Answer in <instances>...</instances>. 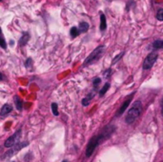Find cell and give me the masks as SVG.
Instances as JSON below:
<instances>
[{
  "label": "cell",
  "mask_w": 163,
  "mask_h": 162,
  "mask_svg": "<svg viewBox=\"0 0 163 162\" xmlns=\"http://www.w3.org/2000/svg\"><path fill=\"white\" fill-rule=\"evenodd\" d=\"M141 110H142V103L139 100H136L134 102L133 106L131 107V109L128 111L127 116H126V122L128 124H132L134 122V120L139 116L140 113H141Z\"/></svg>",
  "instance_id": "6da1fadb"
},
{
  "label": "cell",
  "mask_w": 163,
  "mask_h": 162,
  "mask_svg": "<svg viewBox=\"0 0 163 162\" xmlns=\"http://www.w3.org/2000/svg\"><path fill=\"white\" fill-rule=\"evenodd\" d=\"M105 51V46H98L96 49H95V51H93L91 53V55L88 56L84 62L83 67L89 66L93 63H95L97 60H99V58L101 57L104 54Z\"/></svg>",
  "instance_id": "7a4b0ae2"
},
{
  "label": "cell",
  "mask_w": 163,
  "mask_h": 162,
  "mask_svg": "<svg viewBox=\"0 0 163 162\" xmlns=\"http://www.w3.org/2000/svg\"><path fill=\"white\" fill-rule=\"evenodd\" d=\"M158 57V55L156 52H153L151 54H149L148 56L145 58L144 62H143V70H150L152 69L154 64L156 63V61Z\"/></svg>",
  "instance_id": "3957f363"
},
{
  "label": "cell",
  "mask_w": 163,
  "mask_h": 162,
  "mask_svg": "<svg viewBox=\"0 0 163 162\" xmlns=\"http://www.w3.org/2000/svg\"><path fill=\"white\" fill-rule=\"evenodd\" d=\"M20 138H21V129L17 130L11 136H10V138L5 141L4 146L6 148H11L12 146H15V145L19 143Z\"/></svg>",
  "instance_id": "277c9868"
},
{
  "label": "cell",
  "mask_w": 163,
  "mask_h": 162,
  "mask_svg": "<svg viewBox=\"0 0 163 162\" xmlns=\"http://www.w3.org/2000/svg\"><path fill=\"white\" fill-rule=\"evenodd\" d=\"M29 144V142H19L18 144H16V145H15V146H12L11 148V150L9 151V152H7L6 153V155H4V158H6V157H10V156H11V155H14L16 152H18V151H20L21 149H23L25 146H27Z\"/></svg>",
  "instance_id": "5b68a950"
},
{
  "label": "cell",
  "mask_w": 163,
  "mask_h": 162,
  "mask_svg": "<svg viewBox=\"0 0 163 162\" xmlns=\"http://www.w3.org/2000/svg\"><path fill=\"white\" fill-rule=\"evenodd\" d=\"M134 94V93L131 94L129 95V97H128V98L126 99V100H125V101L123 102V104H122V105H121V107L119 108V111H118V113H117V116H122V115L124 114L125 110H126V109L128 108V106L130 105L131 100H132V98H133Z\"/></svg>",
  "instance_id": "8992f818"
},
{
  "label": "cell",
  "mask_w": 163,
  "mask_h": 162,
  "mask_svg": "<svg viewBox=\"0 0 163 162\" xmlns=\"http://www.w3.org/2000/svg\"><path fill=\"white\" fill-rule=\"evenodd\" d=\"M12 111V106L11 104H5L2 106L1 110H0V116L4 117L7 115H9L11 112Z\"/></svg>",
  "instance_id": "52a82bcc"
},
{
  "label": "cell",
  "mask_w": 163,
  "mask_h": 162,
  "mask_svg": "<svg viewBox=\"0 0 163 162\" xmlns=\"http://www.w3.org/2000/svg\"><path fill=\"white\" fill-rule=\"evenodd\" d=\"M107 28V22H106V16L104 14H100V31L103 32Z\"/></svg>",
  "instance_id": "ba28073f"
},
{
  "label": "cell",
  "mask_w": 163,
  "mask_h": 162,
  "mask_svg": "<svg viewBox=\"0 0 163 162\" xmlns=\"http://www.w3.org/2000/svg\"><path fill=\"white\" fill-rule=\"evenodd\" d=\"M29 39H30V34L28 33H24L23 35L21 36V38L19 39V44L21 46H25L28 43Z\"/></svg>",
  "instance_id": "9c48e42d"
},
{
  "label": "cell",
  "mask_w": 163,
  "mask_h": 162,
  "mask_svg": "<svg viewBox=\"0 0 163 162\" xmlns=\"http://www.w3.org/2000/svg\"><path fill=\"white\" fill-rule=\"evenodd\" d=\"M77 29H78L79 33H86L88 30H89V24H88L87 22H81V23H79V28H77Z\"/></svg>",
  "instance_id": "30bf717a"
},
{
  "label": "cell",
  "mask_w": 163,
  "mask_h": 162,
  "mask_svg": "<svg viewBox=\"0 0 163 162\" xmlns=\"http://www.w3.org/2000/svg\"><path fill=\"white\" fill-rule=\"evenodd\" d=\"M14 99H15V106H16L17 111H22L23 102H22V100H21V98H20L18 95H15Z\"/></svg>",
  "instance_id": "8fae6325"
},
{
  "label": "cell",
  "mask_w": 163,
  "mask_h": 162,
  "mask_svg": "<svg viewBox=\"0 0 163 162\" xmlns=\"http://www.w3.org/2000/svg\"><path fill=\"white\" fill-rule=\"evenodd\" d=\"M0 47L3 48L4 50L7 49V43H6V40H5V38H4V36H3L1 28H0Z\"/></svg>",
  "instance_id": "7c38bea8"
},
{
  "label": "cell",
  "mask_w": 163,
  "mask_h": 162,
  "mask_svg": "<svg viewBox=\"0 0 163 162\" xmlns=\"http://www.w3.org/2000/svg\"><path fill=\"white\" fill-rule=\"evenodd\" d=\"M70 34L72 36V38H76V37L79 34L78 29L77 27H72V29L70 31Z\"/></svg>",
  "instance_id": "4fadbf2b"
},
{
  "label": "cell",
  "mask_w": 163,
  "mask_h": 162,
  "mask_svg": "<svg viewBox=\"0 0 163 162\" xmlns=\"http://www.w3.org/2000/svg\"><path fill=\"white\" fill-rule=\"evenodd\" d=\"M109 88H110V84H109V83H106V84L102 87V89L100 90V92H99V96H103V95L107 93V91L109 90Z\"/></svg>",
  "instance_id": "5bb4252c"
},
{
  "label": "cell",
  "mask_w": 163,
  "mask_h": 162,
  "mask_svg": "<svg viewBox=\"0 0 163 162\" xmlns=\"http://www.w3.org/2000/svg\"><path fill=\"white\" fill-rule=\"evenodd\" d=\"M153 47L155 49H161L163 47V41L161 39H158V40H156L154 43H153Z\"/></svg>",
  "instance_id": "9a60e30c"
},
{
  "label": "cell",
  "mask_w": 163,
  "mask_h": 162,
  "mask_svg": "<svg viewBox=\"0 0 163 162\" xmlns=\"http://www.w3.org/2000/svg\"><path fill=\"white\" fill-rule=\"evenodd\" d=\"M52 112H53L54 116H57L59 115V113H58V106H57L56 103H52Z\"/></svg>",
  "instance_id": "2e32d148"
},
{
  "label": "cell",
  "mask_w": 163,
  "mask_h": 162,
  "mask_svg": "<svg viewBox=\"0 0 163 162\" xmlns=\"http://www.w3.org/2000/svg\"><path fill=\"white\" fill-rule=\"evenodd\" d=\"M92 97H93V94L90 95V96H87V97L83 98V100H82V105H83V106H88V105H89V104H90V101H91V99H92Z\"/></svg>",
  "instance_id": "e0dca14e"
},
{
  "label": "cell",
  "mask_w": 163,
  "mask_h": 162,
  "mask_svg": "<svg viewBox=\"0 0 163 162\" xmlns=\"http://www.w3.org/2000/svg\"><path fill=\"white\" fill-rule=\"evenodd\" d=\"M156 18H157V20H159V21H162V20H163V9H159V10L157 11Z\"/></svg>",
  "instance_id": "ac0fdd59"
},
{
  "label": "cell",
  "mask_w": 163,
  "mask_h": 162,
  "mask_svg": "<svg viewBox=\"0 0 163 162\" xmlns=\"http://www.w3.org/2000/svg\"><path fill=\"white\" fill-rule=\"evenodd\" d=\"M32 65H33V60H32V58L29 57L26 61H25V67L30 69L32 67Z\"/></svg>",
  "instance_id": "d6986e66"
},
{
  "label": "cell",
  "mask_w": 163,
  "mask_h": 162,
  "mask_svg": "<svg viewBox=\"0 0 163 162\" xmlns=\"http://www.w3.org/2000/svg\"><path fill=\"white\" fill-rule=\"evenodd\" d=\"M123 55H124V52H122L121 54H119L118 55H117L115 58H114V60H112V64H115V63H117V61H118L122 56H123Z\"/></svg>",
  "instance_id": "ffe728a7"
},
{
  "label": "cell",
  "mask_w": 163,
  "mask_h": 162,
  "mask_svg": "<svg viewBox=\"0 0 163 162\" xmlns=\"http://www.w3.org/2000/svg\"><path fill=\"white\" fill-rule=\"evenodd\" d=\"M100 82H101V79H100L99 77H97V78H95V79L94 80V82H93V83H94V85H95V86H97V85H98Z\"/></svg>",
  "instance_id": "44dd1931"
},
{
  "label": "cell",
  "mask_w": 163,
  "mask_h": 162,
  "mask_svg": "<svg viewBox=\"0 0 163 162\" xmlns=\"http://www.w3.org/2000/svg\"><path fill=\"white\" fill-rule=\"evenodd\" d=\"M1 80H3V74L0 72V81H1Z\"/></svg>",
  "instance_id": "7402d4cb"
},
{
  "label": "cell",
  "mask_w": 163,
  "mask_h": 162,
  "mask_svg": "<svg viewBox=\"0 0 163 162\" xmlns=\"http://www.w3.org/2000/svg\"><path fill=\"white\" fill-rule=\"evenodd\" d=\"M62 162H67V161H66V160H63V161H62Z\"/></svg>",
  "instance_id": "603a6c76"
},
{
  "label": "cell",
  "mask_w": 163,
  "mask_h": 162,
  "mask_svg": "<svg viewBox=\"0 0 163 162\" xmlns=\"http://www.w3.org/2000/svg\"><path fill=\"white\" fill-rule=\"evenodd\" d=\"M1 1H2V0H0V2H1Z\"/></svg>",
  "instance_id": "cb8c5ba5"
}]
</instances>
